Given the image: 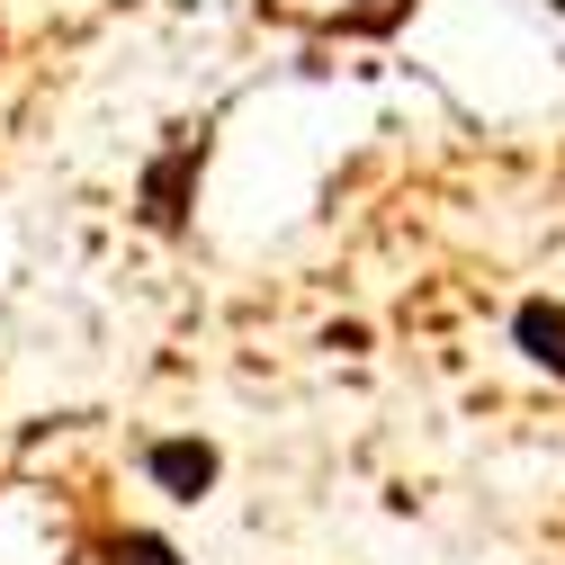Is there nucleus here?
<instances>
[{
	"mask_svg": "<svg viewBox=\"0 0 565 565\" xmlns=\"http://www.w3.org/2000/svg\"><path fill=\"white\" fill-rule=\"evenodd\" d=\"M198 162H206V135H171V153L145 171V225H153V234H180V225H189Z\"/></svg>",
	"mask_w": 565,
	"mask_h": 565,
	"instance_id": "nucleus-1",
	"label": "nucleus"
},
{
	"mask_svg": "<svg viewBox=\"0 0 565 565\" xmlns=\"http://www.w3.org/2000/svg\"><path fill=\"white\" fill-rule=\"evenodd\" d=\"M145 476L162 493H189V503H198V493L216 484V449H206V440H153L145 449Z\"/></svg>",
	"mask_w": 565,
	"mask_h": 565,
	"instance_id": "nucleus-2",
	"label": "nucleus"
},
{
	"mask_svg": "<svg viewBox=\"0 0 565 565\" xmlns=\"http://www.w3.org/2000/svg\"><path fill=\"white\" fill-rule=\"evenodd\" d=\"M512 341L530 350V369L565 377V306H556V297H530V306L512 315Z\"/></svg>",
	"mask_w": 565,
	"mask_h": 565,
	"instance_id": "nucleus-3",
	"label": "nucleus"
},
{
	"mask_svg": "<svg viewBox=\"0 0 565 565\" xmlns=\"http://www.w3.org/2000/svg\"><path fill=\"white\" fill-rule=\"evenodd\" d=\"M404 10H413V0H360V10H341L332 28H341V36H377V28H395Z\"/></svg>",
	"mask_w": 565,
	"mask_h": 565,
	"instance_id": "nucleus-4",
	"label": "nucleus"
},
{
	"mask_svg": "<svg viewBox=\"0 0 565 565\" xmlns=\"http://www.w3.org/2000/svg\"><path fill=\"white\" fill-rule=\"evenodd\" d=\"M117 565H180V547L153 539V530H126V539H117Z\"/></svg>",
	"mask_w": 565,
	"mask_h": 565,
	"instance_id": "nucleus-5",
	"label": "nucleus"
}]
</instances>
